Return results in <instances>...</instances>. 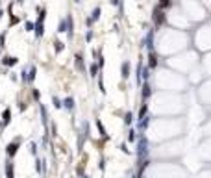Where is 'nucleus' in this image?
<instances>
[{"mask_svg": "<svg viewBox=\"0 0 211 178\" xmlns=\"http://www.w3.org/2000/svg\"><path fill=\"white\" fill-rule=\"evenodd\" d=\"M145 113H146V104L141 108V113H139V119H145Z\"/></svg>", "mask_w": 211, "mask_h": 178, "instance_id": "24", "label": "nucleus"}, {"mask_svg": "<svg viewBox=\"0 0 211 178\" xmlns=\"http://www.w3.org/2000/svg\"><path fill=\"white\" fill-rule=\"evenodd\" d=\"M132 121H133V115L128 111V113H126V117H124V122H126V124H132Z\"/></svg>", "mask_w": 211, "mask_h": 178, "instance_id": "22", "label": "nucleus"}, {"mask_svg": "<svg viewBox=\"0 0 211 178\" xmlns=\"http://www.w3.org/2000/svg\"><path fill=\"white\" fill-rule=\"evenodd\" d=\"M98 19H100V8H95L93 13H91V20H93V22H96Z\"/></svg>", "mask_w": 211, "mask_h": 178, "instance_id": "14", "label": "nucleus"}, {"mask_svg": "<svg viewBox=\"0 0 211 178\" xmlns=\"http://www.w3.org/2000/svg\"><path fill=\"white\" fill-rule=\"evenodd\" d=\"M54 48H56V52H61L63 50V43L61 41H54Z\"/></svg>", "mask_w": 211, "mask_h": 178, "instance_id": "20", "label": "nucleus"}, {"mask_svg": "<svg viewBox=\"0 0 211 178\" xmlns=\"http://www.w3.org/2000/svg\"><path fill=\"white\" fill-rule=\"evenodd\" d=\"M158 56H156V52H148V69H156L158 67Z\"/></svg>", "mask_w": 211, "mask_h": 178, "instance_id": "5", "label": "nucleus"}, {"mask_svg": "<svg viewBox=\"0 0 211 178\" xmlns=\"http://www.w3.org/2000/svg\"><path fill=\"white\" fill-rule=\"evenodd\" d=\"M30 152H32V154L37 152V147H35V143H30Z\"/></svg>", "mask_w": 211, "mask_h": 178, "instance_id": "27", "label": "nucleus"}, {"mask_svg": "<svg viewBox=\"0 0 211 178\" xmlns=\"http://www.w3.org/2000/svg\"><path fill=\"white\" fill-rule=\"evenodd\" d=\"M146 152H148V150H146V139L141 137L139 139V150H137V154L139 156H146Z\"/></svg>", "mask_w": 211, "mask_h": 178, "instance_id": "7", "label": "nucleus"}, {"mask_svg": "<svg viewBox=\"0 0 211 178\" xmlns=\"http://www.w3.org/2000/svg\"><path fill=\"white\" fill-rule=\"evenodd\" d=\"M74 2H76V4H78V2H80V0H74Z\"/></svg>", "mask_w": 211, "mask_h": 178, "instance_id": "34", "label": "nucleus"}, {"mask_svg": "<svg viewBox=\"0 0 211 178\" xmlns=\"http://www.w3.org/2000/svg\"><path fill=\"white\" fill-rule=\"evenodd\" d=\"M19 2H24V0H19Z\"/></svg>", "mask_w": 211, "mask_h": 178, "instance_id": "35", "label": "nucleus"}, {"mask_svg": "<svg viewBox=\"0 0 211 178\" xmlns=\"http://www.w3.org/2000/svg\"><path fill=\"white\" fill-rule=\"evenodd\" d=\"M65 20H67V35H69V37H72V35H74V22H72V15H67V17H65Z\"/></svg>", "mask_w": 211, "mask_h": 178, "instance_id": "4", "label": "nucleus"}, {"mask_svg": "<svg viewBox=\"0 0 211 178\" xmlns=\"http://www.w3.org/2000/svg\"><path fill=\"white\" fill-rule=\"evenodd\" d=\"M143 76H145V80H146V78L150 76V71H148V69H145V71H143Z\"/></svg>", "mask_w": 211, "mask_h": 178, "instance_id": "30", "label": "nucleus"}, {"mask_svg": "<svg viewBox=\"0 0 211 178\" xmlns=\"http://www.w3.org/2000/svg\"><path fill=\"white\" fill-rule=\"evenodd\" d=\"M9 117H11L9 109H6V111H4V126H6V124H8V122H9Z\"/></svg>", "mask_w": 211, "mask_h": 178, "instance_id": "21", "label": "nucleus"}, {"mask_svg": "<svg viewBox=\"0 0 211 178\" xmlns=\"http://www.w3.org/2000/svg\"><path fill=\"white\" fill-rule=\"evenodd\" d=\"M19 139H15L13 143H9L8 145V156H15V152H17V148H19Z\"/></svg>", "mask_w": 211, "mask_h": 178, "instance_id": "8", "label": "nucleus"}, {"mask_svg": "<svg viewBox=\"0 0 211 178\" xmlns=\"http://www.w3.org/2000/svg\"><path fill=\"white\" fill-rule=\"evenodd\" d=\"M54 104H56V108H61V100L58 97H54Z\"/></svg>", "mask_w": 211, "mask_h": 178, "instance_id": "28", "label": "nucleus"}, {"mask_svg": "<svg viewBox=\"0 0 211 178\" xmlns=\"http://www.w3.org/2000/svg\"><path fill=\"white\" fill-rule=\"evenodd\" d=\"M96 126H98V130H100V134L106 137V130H104V126H102V122H100V121H96Z\"/></svg>", "mask_w": 211, "mask_h": 178, "instance_id": "23", "label": "nucleus"}, {"mask_svg": "<svg viewBox=\"0 0 211 178\" xmlns=\"http://www.w3.org/2000/svg\"><path fill=\"white\" fill-rule=\"evenodd\" d=\"M35 72H37V69H35V67H32L30 72H26V80H28V82H33V80H35Z\"/></svg>", "mask_w": 211, "mask_h": 178, "instance_id": "13", "label": "nucleus"}, {"mask_svg": "<svg viewBox=\"0 0 211 178\" xmlns=\"http://www.w3.org/2000/svg\"><path fill=\"white\" fill-rule=\"evenodd\" d=\"M154 35H156V30H148L146 39H145V45H146V50L148 52H154Z\"/></svg>", "mask_w": 211, "mask_h": 178, "instance_id": "3", "label": "nucleus"}, {"mask_svg": "<svg viewBox=\"0 0 211 178\" xmlns=\"http://www.w3.org/2000/svg\"><path fill=\"white\" fill-rule=\"evenodd\" d=\"M2 15H4V13H2V9H0V17H2Z\"/></svg>", "mask_w": 211, "mask_h": 178, "instance_id": "33", "label": "nucleus"}, {"mask_svg": "<svg viewBox=\"0 0 211 178\" xmlns=\"http://www.w3.org/2000/svg\"><path fill=\"white\" fill-rule=\"evenodd\" d=\"M111 4H113V6H119V0H111Z\"/></svg>", "mask_w": 211, "mask_h": 178, "instance_id": "32", "label": "nucleus"}, {"mask_svg": "<svg viewBox=\"0 0 211 178\" xmlns=\"http://www.w3.org/2000/svg\"><path fill=\"white\" fill-rule=\"evenodd\" d=\"M85 24L89 26V28H91V26H93V20H91V17H87V20H85Z\"/></svg>", "mask_w": 211, "mask_h": 178, "instance_id": "31", "label": "nucleus"}, {"mask_svg": "<svg viewBox=\"0 0 211 178\" xmlns=\"http://www.w3.org/2000/svg\"><path fill=\"white\" fill-rule=\"evenodd\" d=\"M121 76H122L124 80L130 76V61H124V63L121 65Z\"/></svg>", "mask_w": 211, "mask_h": 178, "instance_id": "6", "label": "nucleus"}, {"mask_svg": "<svg viewBox=\"0 0 211 178\" xmlns=\"http://www.w3.org/2000/svg\"><path fill=\"white\" fill-rule=\"evenodd\" d=\"M89 72H91V76L95 78V76H96V72H98V65H96V63H93V65L89 67Z\"/></svg>", "mask_w": 211, "mask_h": 178, "instance_id": "17", "label": "nucleus"}, {"mask_svg": "<svg viewBox=\"0 0 211 178\" xmlns=\"http://www.w3.org/2000/svg\"><path fill=\"white\" fill-rule=\"evenodd\" d=\"M41 119H43V124L46 126L48 121H46V109H45V106H41Z\"/></svg>", "mask_w": 211, "mask_h": 178, "instance_id": "16", "label": "nucleus"}, {"mask_svg": "<svg viewBox=\"0 0 211 178\" xmlns=\"http://www.w3.org/2000/svg\"><path fill=\"white\" fill-rule=\"evenodd\" d=\"M45 17H46V11L45 9H41L39 13V19H37V22L33 24V32H35V37H43V33H45Z\"/></svg>", "mask_w": 211, "mask_h": 178, "instance_id": "1", "label": "nucleus"}, {"mask_svg": "<svg viewBox=\"0 0 211 178\" xmlns=\"http://www.w3.org/2000/svg\"><path fill=\"white\" fill-rule=\"evenodd\" d=\"M26 32H33V22H30V20L26 22Z\"/></svg>", "mask_w": 211, "mask_h": 178, "instance_id": "25", "label": "nucleus"}, {"mask_svg": "<svg viewBox=\"0 0 211 178\" xmlns=\"http://www.w3.org/2000/svg\"><path fill=\"white\" fill-rule=\"evenodd\" d=\"M165 20H167L165 11L158 6V8L154 9V13H152V22H154V26H156V28H159V26H163V24H165Z\"/></svg>", "mask_w": 211, "mask_h": 178, "instance_id": "2", "label": "nucleus"}, {"mask_svg": "<svg viewBox=\"0 0 211 178\" xmlns=\"http://www.w3.org/2000/svg\"><path fill=\"white\" fill-rule=\"evenodd\" d=\"M65 108H67V109H72V108H74V100L70 98V97L65 98Z\"/></svg>", "mask_w": 211, "mask_h": 178, "instance_id": "18", "label": "nucleus"}, {"mask_svg": "<svg viewBox=\"0 0 211 178\" xmlns=\"http://www.w3.org/2000/svg\"><path fill=\"white\" fill-rule=\"evenodd\" d=\"M171 4H172V0H159V8L161 9H167V8H171Z\"/></svg>", "mask_w": 211, "mask_h": 178, "instance_id": "15", "label": "nucleus"}, {"mask_svg": "<svg viewBox=\"0 0 211 178\" xmlns=\"http://www.w3.org/2000/svg\"><path fill=\"white\" fill-rule=\"evenodd\" d=\"M2 63H4V65H8V67H11V65H15V63H17V58H13V56L4 58V59H2Z\"/></svg>", "mask_w": 211, "mask_h": 178, "instance_id": "12", "label": "nucleus"}, {"mask_svg": "<svg viewBox=\"0 0 211 178\" xmlns=\"http://www.w3.org/2000/svg\"><path fill=\"white\" fill-rule=\"evenodd\" d=\"M6 174H8V178H13V165H11V163L6 165Z\"/></svg>", "mask_w": 211, "mask_h": 178, "instance_id": "19", "label": "nucleus"}, {"mask_svg": "<svg viewBox=\"0 0 211 178\" xmlns=\"http://www.w3.org/2000/svg\"><path fill=\"white\" fill-rule=\"evenodd\" d=\"M83 178H87V176H83Z\"/></svg>", "mask_w": 211, "mask_h": 178, "instance_id": "36", "label": "nucleus"}, {"mask_svg": "<svg viewBox=\"0 0 211 178\" xmlns=\"http://www.w3.org/2000/svg\"><path fill=\"white\" fill-rule=\"evenodd\" d=\"M74 63H76V67H78L80 71H85V65H83V56H82V54H76V56H74Z\"/></svg>", "mask_w": 211, "mask_h": 178, "instance_id": "9", "label": "nucleus"}, {"mask_svg": "<svg viewBox=\"0 0 211 178\" xmlns=\"http://www.w3.org/2000/svg\"><path fill=\"white\" fill-rule=\"evenodd\" d=\"M130 141H135V132L133 130H130Z\"/></svg>", "mask_w": 211, "mask_h": 178, "instance_id": "29", "label": "nucleus"}, {"mask_svg": "<svg viewBox=\"0 0 211 178\" xmlns=\"http://www.w3.org/2000/svg\"><path fill=\"white\" fill-rule=\"evenodd\" d=\"M93 39V30H87V33H85V41H91Z\"/></svg>", "mask_w": 211, "mask_h": 178, "instance_id": "26", "label": "nucleus"}, {"mask_svg": "<svg viewBox=\"0 0 211 178\" xmlns=\"http://www.w3.org/2000/svg\"><path fill=\"white\" fill-rule=\"evenodd\" d=\"M150 95H152V87H150L148 84H145V85H143V98L146 100V98L150 97Z\"/></svg>", "mask_w": 211, "mask_h": 178, "instance_id": "10", "label": "nucleus"}, {"mask_svg": "<svg viewBox=\"0 0 211 178\" xmlns=\"http://www.w3.org/2000/svg\"><path fill=\"white\" fill-rule=\"evenodd\" d=\"M58 32H59V33L65 32V33H67V20H65V19H61V20H59V24H58Z\"/></svg>", "mask_w": 211, "mask_h": 178, "instance_id": "11", "label": "nucleus"}]
</instances>
